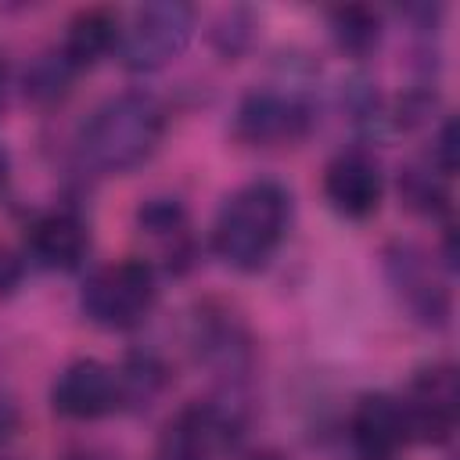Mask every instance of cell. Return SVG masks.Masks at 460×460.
Segmentation results:
<instances>
[{"label":"cell","instance_id":"obj_1","mask_svg":"<svg viewBox=\"0 0 460 460\" xmlns=\"http://www.w3.org/2000/svg\"><path fill=\"white\" fill-rule=\"evenodd\" d=\"M291 194L277 180L241 183L216 212L212 252L237 273L262 270L288 237Z\"/></svg>","mask_w":460,"mask_h":460},{"label":"cell","instance_id":"obj_2","mask_svg":"<svg viewBox=\"0 0 460 460\" xmlns=\"http://www.w3.org/2000/svg\"><path fill=\"white\" fill-rule=\"evenodd\" d=\"M165 137V108L144 90L101 101L79 129V155L93 172H129L144 165Z\"/></svg>","mask_w":460,"mask_h":460},{"label":"cell","instance_id":"obj_3","mask_svg":"<svg viewBox=\"0 0 460 460\" xmlns=\"http://www.w3.org/2000/svg\"><path fill=\"white\" fill-rule=\"evenodd\" d=\"M158 302V277L147 259H115L97 266L83 291L79 305L90 323L104 331H133L140 327Z\"/></svg>","mask_w":460,"mask_h":460},{"label":"cell","instance_id":"obj_4","mask_svg":"<svg viewBox=\"0 0 460 460\" xmlns=\"http://www.w3.org/2000/svg\"><path fill=\"white\" fill-rule=\"evenodd\" d=\"M194 7L183 0H155L133 11L119 36V58L129 72H155L169 65L194 36Z\"/></svg>","mask_w":460,"mask_h":460},{"label":"cell","instance_id":"obj_5","mask_svg":"<svg viewBox=\"0 0 460 460\" xmlns=\"http://www.w3.org/2000/svg\"><path fill=\"white\" fill-rule=\"evenodd\" d=\"M385 277L395 291V298L406 305V313L431 331H442L453 316V298L442 277L435 273L431 255L413 241H388L381 252Z\"/></svg>","mask_w":460,"mask_h":460},{"label":"cell","instance_id":"obj_6","mask_svg":"<svg viewBox=\"0 0 460 460\" xmlns=\"http://www.w3.org/2000/svg\"><path fill=\"white\" fill-rule=\"evenodd\" d=\"M399 402H402L410 442H424V446L449 442L453 431H456V417H460L456 367L438 359V363H428V367L413 370Z\"/></svg>","mask_w":460,"mask_h":460},{"label":"cell","instance_id":"obj_7","mask_svg":"<svg viewBox=\"0 0 460 460\" xmlns=\"http://www.w3.org/2000/svg\"><path fill=\"white\" fill-rule=\"evenodd\" d=\"M316 122L313 104L295 90H252L234 111V137L248 147H284L309 137Z\"/></svg>","mask_w":460,"mask_h":460},{"label":"cell","instance_id":"obj_8","mask_svg":"<svg viewBox=\"0 0 460 460\" xmlns=\"http://www.w3.org/2000/svg\"><path fill=\"white\" fill-rule=\"evenodd\" d=\"M323 198L345 219H367L381 208L385 172L367 147H341L323 165Z\"/></svg>","mask_w":460,"mask_h":460},{"label":"cell","instance_id":"obj_9","mask_svg":"<svg viewBox=\"0 0 460 460\" xmlns=\"http://www.w3.org/2000/svg\"><path fill=\"white\" fill-rule=\"evenodd\" d=\"M50 410L65 420H97L119 410L115 370L93 356L72 359L50 385Z\"/></svg>","mask_w":460,"mask_h":460},{"label":"cell","instance_id":"obj_10","mask_svg":"<svg viewBox=\"0 0 460 460\" xmlns=\"http://www.w3.org/2000/svg\"><path fill=\"white\" fill-rule=\"evenodd\" d=\"M25 252L43 270H79L90 252V226L72 208H50L40 212L25 226Z\"/></svg>","mask_w":460,"mask_h":460},{"label":"cell","instance_id":"obj_11","mask_svg":"<svg viewBox=\"0 0 460 460\" xmlns=\"http://www.w3.org/2000/svg\"><path fill=\"white\" fill-rule=\"evenodd\" d=\"M349 438L363 460H392L410 442L402 402L388 392H363L349 410Z\"/></svg>","mask_w":460,"mask_h":460},{"label":"cell","instance_id":"obj_12","mask_svg":"<svg viewBox=\"0 0 460 460\" xmlns=\"http://www.w3.org/2000/svg\"><path fill=\"white\" fill-rule=\"evenodd\" d=\"M119 36H122V18L111 7H83L68 18L65 25V40H61V58L83 72L93 68L101 58H108L111 50H119Z\"/></svg>","mask_w":460,"mask_h":460},{"label":"cell","instance_id":"obj_13","mask_svg":"<svg viewBox=\"0 0 460 460\" xmlns=\"http://www.w3.org/2000/svg\"><path fill=\"white\" fill-rule=\"evenodd\" d=\"M137 230L165 244V266L169 273H187L194 262V237L187 223V208L180 198H147L137 208Z\"/></svg>","mask_w":460,"mask_h":460},{"label":"cell","instance_id":"obj_14","mask_svg":"<svg viewBox=\"0 0 460 460\" xmlns=\"http://www.w3.org/2000/svg\"><path fill=\"white\" fill-rule=\"evenodd\" d=\"M115 381H119V410H147L169 388V367L158 352L133 349L115 370Z\"/></svg>","mask_w":460,"mask_h":460},{"label":"cell","instance_id":"obj_15","mask_svg":"<svg viewBox=\"0 0 460 460\" xmlns=\"http://www.w3.org/2000/svg\"><path fill=\"white\" fill-rule=\"evenodd\" d=\"M198 352L208 367H216L219 374H241L248 367V334L241 331V323H234L226 313H205V320H198Z\"/></svg>","mask_w":460,"mask_h":460},{"label":"cell","instance_id":"obj_16","mask_svg":"<svg viewBox=\"0 0 460 460\" xmlns=\"http://www.w3.org/2000/svg\"><path fill=\"white\" fill-rule=\"evenodd\" d=\"M327 29H331L334 47L341 54H349V58H370L381 47V36H385L381 14L374 7H367V4L331 7L327 11Z\"/></svg>","mask_w":460,"mask_h":460},{"label":"cell","instance_id":"obj_17","mask_svg":"<svg viewBox=\"0 0 460 460\" xmlns=\"http://www.w3.org/2000/svg\"><path fill=\"white\" fill-rule=\"evenodd\" d=\"M399 201L417 212V216H428V219H438V216H449V190H446V176L438 169L424 162H410L399 169Z\"/></svg>","mask_w":460,"mask_h":460},{"label":"cell","instance_id":"obj_18","mask_svg":"<svg viewBox=\"0 0 460 460\" xmlns=\"http://www.w3.org/2000/svg\"><path fill=\"white\" fill-rule=\"evenodd\" d=\"M75 75H79V72H75V68L61 58V50L54 47V50L40 54V58L25 68V97L36 101V104H54V101L68 97Z\"/></svg>","mask_w":460,"mask_h":460},{"label":"cell","instance_id":"obj_19","mask_svg":"<svg viewBox=\"0 0 460 460\" xmlns=\"http://www.w3.org/2000/svg\"><path fill=\"white\" fill-rule=\"evenodd\" d=\"M252 36H255V18L252 11L244 7H230L216 18V25L208 29V43L216 47V54L223 61H237L248 47H252Z\"/></svg>","mask_w":460,"mask_h":460},{"label":"cell","instance_id":"obj_20","mask_svg":"<svg viewBox=\"0 0 460 460\" xmlns=\"http://www.w3.org/2000/svg\"><path fill=\"white\" fill-rule=\"evenodd\" d=\"M428 165L438 169L446 180L456 172V119L446 115L431 137V155H428Z\"/></svg>","mask_w":460,"mask_h":460},{"label":"cell","instance_id":"obj_21","mask_svg":"<svg viewBox=\"0 0 460 460\" xmlns=\"http://www.w3.org/2000/svg\"><path fill=\"white\" fill-rule=\"evenodd\" d=\"M155 460H208V456H205L201 449H194V446L172 438V435H162V446H158V456H155Z\"/></svg>","mask_w":460,"mask_h":460},{"label":"cell","instance_id":"obj_22","mask_svg":"<svg viewBox=\"0 0 460 460\" xmlns=\"http://www.w3.org/2000/svg\"><path fill=\"white\" fill-rule=\"evenodd\" d=\"M442 259H446V270L453 273L456 270V226L453 223H446L442 230Z\"/></svg>","mask_w":460,"mask_h":460},{"label":"cell","instance_id":"obj_23","mask_svg":"<svg viewBox=\"0 0 460 460\" xmlns=\"http://www.w3.org/2000/svg\"><path fill=\"white\" fill-rule=\"evenodd\" d=\"M7 176H11V158H7V151L0 147V187L7 183Z\"/></svg>","mask_w":460,"mask_h":460},{"label":"cell","instance_id":"obj_24","mask_svg":"<svg viewBox=\"0 0 460 460\" xmlns=\"http://www.w3.org/2000/svg\"><path fill=\"white\" fill-rule=\"evenodd\" d=\"M4 83H7V65H4V50H0V104H4Z\"/></svg>","mask_w":460,"mask_h":460}]
</instances>
